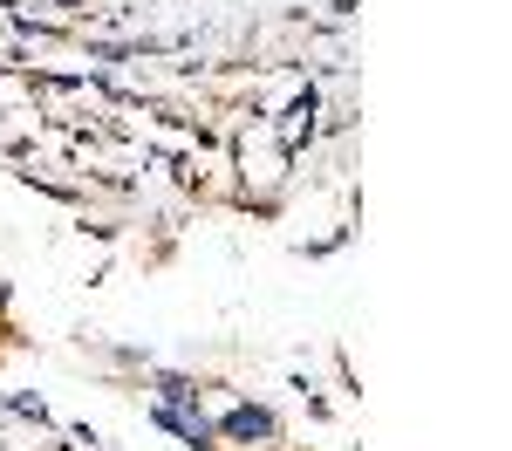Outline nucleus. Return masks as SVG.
I'll return each instance as SVG.
<instances>
[{"mask_svg":"<svg viewBox=\"0 0 512 451\" xmlns=\"http://www.w3.org/2000/svg\"><path fill=\"white\" fill-rule=\"evenodd\" d=\"M226 431H233V438H274V417H267V410H233Z\"/></svg>","mask_w":512,"mask_h":451,"instance_id":"f257e3e1","label":"nucleus"}]
</instances>
